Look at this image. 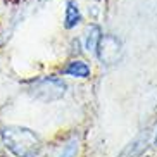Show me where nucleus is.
I'll return each mask as SVG.
<instances>
[{
    "label": "nucleus",
    "instance_id": "0eeeda50",
    "mask_svg": "<svg viewBox=\"0 0 157 157\" xmlns=\"http://www.w3.org/2000/svg\"><path fill=\"white\" fill-rule=\"evenodd\" d=\"M76 154H78V140L73 138L66 145V148L62 150V154L59 157H76Z\"/></svg>",
    "mask_w": 157,
    "mask_h": 157
},
{
    "label": "nucleus",
    "instance_id": "f03ea898",
    "mask_svg": "<svg viewBox=\"0 0 157 157\" xmlns=\"http://www.w3.org/2000/svg\"><path fill=\"white\" fill-rule=\"evenodd\" d=\"M64 93H66V85L60 79H54V78L40 79L33 86V95L36 98H42V100H47V102L64 97Z\"/></svg>",
    "mask_w": 157,
    "mask_h": 157
},
{
    "label": "nucleus",
    "instance_id": "423d86ee",
    "mask_svg": "<svg viewBox=\"0 0 157 157\" xmlns=\"http://www.w3.org/2000/svg\"><path fill=\"white\" fill-rule=\"evenodd\" d=\"M100 40V28L98 26H92L88 29V38H86V50L88 52H95Z\"/></svg>",
    "mask_w": 157,
    "mask_h": 157
},
{
    "label": "nucleus",
    "instance_id": "20e7f679",
    "mask_svg": "<svg viewBox=\"0 0 157 157\" xmlns=\"http://www.w3.org/2000/svg\"><path fill=\"white\" fill-rule=\"evenodd\" d=\"M62 73L69 74V76H74V78H86L88 74H90V67H88L85 62H81V60H74V62H71Z\"/></svg>",
    "mask_w": 157,
    "mask_h": 157
},
{
    "label": "nucleus",
    "instance_id": "f257e3e1",
    "mask_svg": "<svg viewBox=\"0 0 157 157\" xmlns=\"http://www.w3.org/2000/svg\"><path fill=\"white\" fill-rule=\"evenodd\" d=\"M2 135H4L5 145L17 157H35L42 148V142L38 135L28 128L12 126V128H5Z\"/></svg>",
    "mask_w": 157,
    "mask_h": 157
},
{
    "label": "nucleus",
    "instance_id": "7ed1b4c3",
    "mask_svg": "<svg viewBox=\"0 0 157 157\" xmlns=\"http://www.w3.org/2000/svg\"><path fill=\"white\" fill-rule=\"evenodd\" d=\"M97 54H98V59L102 60V64L105 66L116 64L121 57V42L112 35H104L98 40Z\"/></svg>",
    "mask_w": 157,
    "mask_h": 157
},
{
    "label": "nucleus",
    "instance_id": "6e6552de",
    "mask_svg": "<svg viewBox=\"0 0 157 157\" xmlns=\"http://www.w3.org/2000/svg\"><path fill=\"white\" fill-rule=\"evenodd\" d=\"M155 145H157V136H155Z\"/></svg>",
    "mask_w": 157,
    "mask_h": 157
},
{
    "label": "nucleus",
    "instance_id": "39448f33",
    "mask_svg": "<svg viewBox=\"0 0 157 157\" xmlns=\"http://www.w3.org/2000/svg\"><path fill=\"white\" fill-rule=\"evenodd\" d=\"M78 23H79V9H78V5L74 4V2H69L67 7H66V23H64V26L67 29H71Z\"/></svg>",
    "mask_w": 157,
    "mask_h": 157
}]
</instances>
